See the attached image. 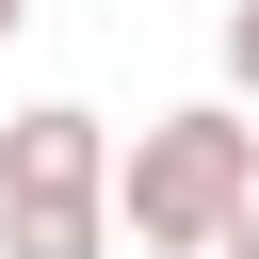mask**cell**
Returning a JSON list of instances; mask_svg holds the SVG:
<instances>
[{"mask_svg":"<svg viewBox=\"0 0 259 259\" xmlns=\"http://www.w3.org/2000/svg\"><path fill=\"white\" fill-rule=\"evenodd\" d=\"M243 210H259V113H243V97H178V113L130 130L113 227H130L146 259H178V243H210V227H243Z\"/></svg>","mask_w":259,"mask_h":259,"instance_id":"cell-1","label":"cell"},{"mask_svg":"<svg viewBox=\"0 0 259 259\" xmlns=\"http://www.w3.org/2000/svg\"><path fill=\"white\" fill-rule=\"evenodd\" d=\"M0 259H113V130L81 97L0 113Z\"/></svg>","mask_w":259,"mask_h":259,"instance_id":"cell-2","label":"cell"},{"mask_svg":"<svg viewBox=\"0 0 259 259\" xmlns=\"http://www.w3.org/2000/svg\"><path fill=\"white\" fill-rule=\"evenodd\" d=\"M227 97L259 113V0H227Z\"/></svg>","mask_w":259,"mask_h":259,"instance_id":"cell-3","label":"cell"},{"mask_svg":"<svg viewBox=\"0 0 259 259\" xmlns=\"http://www.w3.org/2000/svg\"><path fill=\"white\" fill-rule=\"evenodd\" d=\"M178 259H259V210H243V227H210V243H178Z\"/></svg>","mask_w":259,"mask_h":259,"instance_id":"cell-4","label":"cell"},{"mask_svg":"<svg viewBox=\"0 0 259 259\" xmlns=\"http://www.w3.org/2000/svg\"><path fill=\"white\" fill-rule=\"evenodd\" d=\"M16 16H32V0H0V32H16Z\"/></svg>","mask_w":259,"mask_h":259,"instance_id":"cell-5","label":"cell"}]
</instances>
